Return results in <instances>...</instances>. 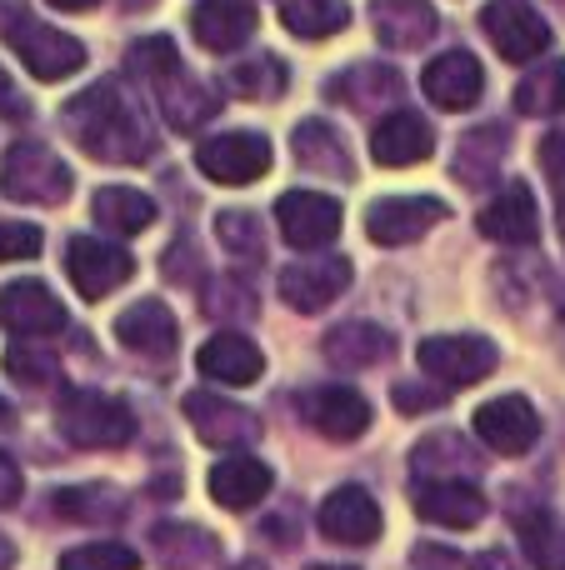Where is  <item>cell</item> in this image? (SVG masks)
Instances as JSON below:
<instances>
[{
  "mask_svg": "<svg viewBox=\"0 0 565 570\" xmlns=\"http://www.w3.org/2000/svg\"><path fill=\"white\" fill-rule=\"evenodd\" d=\"M556 220H561V240H565V196H561V210H556Z\"/></svg>",
  "mask_w": 565,
  "mask_h": 570,
  "instance_id": "11a10c76",
  "label": "cell"
},
{
  "mask_svg": "<svg viewBox=\"0 0 565 570\" xmlns=\"http://www.w3.org/2000/svg\"><path fill=\"white\" fill-rule=\"evenodd\" d=\"M156 106H160V120H166L170 130L190 136V130H200L206 120H216L220 96L200 76H190V70H176L170 80H160V86H156Z\"/></svg>",
  "mask_w": 565,
  "mask_h": 570,
  "instance_id": "7402d4cb",
  "label": "cell"
},
{
  "mask_svg": "<svg viewBox=\"0 0 565 570\" xmlns=\"http://www.w3.org/2000/svg\"><path fill=\"white\" fill-rule=\"evenodd\" d=\"M410 471H416V481H470L476 455H470V445L450 431L426 435V441L416 445V455H410Z\"/></svg>",
  "mask_w": 565,
  "mask_h": 570,
  "instance_id": "4dcf8cb0",
  "label": "cell"
},
{
  "mask_svg": "<svg viewBox=\"0 0 565 570\" xmlns=\"http://www.w3.org/2000/svg\"><path fill=\"white\" fill-rule=\"evenodd\" d=\"M420 371L440 385V391H460V385H476L496 371V345L486 335H430L420 341Z\"/></svg>",
  "mask_w": 565,
  "mask_h": 570,
  "instance_id": "8992f818",
  "label": "cell"
},
{
  "mask_svg": "<svg viewBox=\"0 0 565 570\" xmlns=\"http://www.w3.org/2000/svg\"><path fill=\"white\" fill-rule=\"evenodd\" d=\"M116 335H120V345H126V351L146 355V361H166V355H176L180 325H176V315H170V305L136 301L130 311H120Z\"/></svg>",
  "mask_w": 565,
  "mask_h": 570,
  "instance_id": "603a6c76",
  "label": "cell"
},
{
  "mask_svg": "<svg viewBox=\"0 0 565 570\" xmlns=\"http://www.w3.org/2000/svg\"><path fill=\"white\" fill-rule=\"evenodd\" d=\"M40 246H46L40 226H26V220H0V266H6V261L40 256Z\"/></svg>",
  "mask_w": 565,
  "mask_h": 570,
  "instance_id": "ee69618b",
  "label": "cell"
},
{
  "mask_svg": "<svg viewBox=\"0 0 565 570\" xmlns=\"http://www.w3.org/2000/svg\"><path fill=\"white\" fill-rule=\"evenodd\" d=\"M310 570H356V566H310Z\"/></svg>",
  "mask_w": 565,
  "mask_h": 570,
  "instance_id": "9f6ffc18",
  "label": "cell"
},
{
  "mask_svg": "<svg viewBox=\"0 0 565 570\" xmlns=\"http://www.w3.org/2000/svg\"><path fill=\"white\" fill-rule=\"evenodd\" d=\"M290 150H296V160L306 170L350 180V146L336 136V126H326V120H300L296 136H290Z\"/></svg>",
  "mask_w": 565,
  "mask_h": 570,
  "instance_id": "f1b7e54d",
  "label": "cell"
},
{
  "mask_svg": "<svg viewBox=\"0 0 565 570\" xmlns=\"http://www.w3.org/2000/svg\"><path fill=\"white\" fill-rule=\"evenodd\" d=\"M396 355V335L376 321H340L326 335V361L336 371H370V365L390 361Z\"/></svg>",
  "mask_w": 565,
  "mask_h": 570,
  "instance_id": "83f0119b",
  "label": "cell"
},
{
  "mask_svg": "<svg viewBox=\"0 0 565 570\" xmlns=\"http://www.w3.org/2000/svg\"><path fill=\"white\" fill-rule=\"evenodd\" d=\"M541 166H546V176L556 180H565V130H551L546 140H541Z\"/></svg>",
  "mask_w": 565,
  "mask_h": 570,
  "instance_id": "bcb514c9",
  "label": "cell"
},
{
  "mask_svg": "<svg viewBox=\"0 0 565 570\" xmlns=\"http://www.w3.org/2000/svg\"><path fill=\"white\" fill-rule=\"evenodd\" d=\"M226 80H230V90L246 100H276L280 90L290 86V70L280 56H246L240 66L226 70Z\"/></svg>",
  "mask_w": 565,
  "mask_h": 570,
  "instance_id": "8d00e7d4",
  "label": "cell"
},
{
  "mask_svg": "<svg viewBox=\"0 0 565 570\" xmlns=\"http://www.w3.org/2000/svg\"><path fill=\"white\" fill-rule=\"evenodd\" d=\"M500 156H506V130L500 126L466 130L456 150V180L460 186H486V180H496Z\"/></svg>",
  "mask_w": 565,
  "mask_h": 570,
  "instance_id": "e575fe53",
  "label": "cell"
},
{
  "mask_svg": "<svg viewBox=\"0 0 565 570\" xmlns=\"http://www.w3.org/2000/svg\"><path fill=\"white\" fill-rule=\"evenodd\" d=\"M440 220H446V206L436 196H386L366 210V236L376 246H410L430 236Z\"/></svg>",
  "mask_w": 565,
  "mask_h": 570,
  "instance_id": "8fae6325",
  "label": "cell"
},
{
  "mask_svg": "<svg viewBox=\"0 0 565 570\" xmlns=\"http://www.w3.org/2000/svg\"><path fill=\"white\" fill-rule=\"evenodd\" d=\"M56 511L76 525H110L126 511V501L106 485H76V491H56Z\"/></svg>",
  "mask_w": 565,
  "mask_h": 570,
  "instance_id": "74e56055",
  "label": "cell"
},
{
  "mask_svg": "<svg viewBox=\"0 0 565 570\" xmlns=\"http://www.w3.org/2000/svg\"><path fill=\"white\" fill-rule=\"evenodd\" d=\"M60 120L76 136V146L86 156L106 160V166H140V160L156 156V136L140 120V110L126 100L120 80H96L90 90H80L76 100H66Z\"/></svg>",
  "mask_w": 565,
  "mask_h": 570,
  "instance_id": "6da1fadb",
  "label": "cell"
},
{
  "mask_svg": "<svg viewBox=\"0 0 565 570\" xmlns=\"http://www.w3.org/2000/svg\"><path fill=\"white\" fill-rule=\"evenodd\" d=\"M0 116H10V120H26L30 116V106H26V96L16 90V80L0 70Z\"/></svg>",
  "mask_w": 565,
  "mask_h": 570,
  "instance_id": "c3c4849f",
  "label": "cell"
},
{
  "mask_svg": "<svg viewBox=\"0 0 565 570\" xmlns=\"http://www.w3.org/2000/svg\"><path fill=\"white\" fill-rule=\"evenodd\" d=\"M370 26H376L380 46L420 50V46H430L440 16L430 0H370Z\"/></svg>",
  "mask_w": 565,
  "mask_h": 570,
  "instance_id": "44dd1931",
  "label": "cell"
},
{
  "mask_svg": "<svg viewBox=\"0 0 565 570\" xmlns=\"http://www.w3.org/2000/svg\"><path fill=\"white\" fill-rule=\"evenodd\" d=\"M470 570H521V566L511 561L506 551H486V556H476V561H470Z\"/></svg>",
  "mask_w": 565,
  "mask_h": 570,
  "instance_id": "681fc988",
  "label": "cell"
},
{
  "mask_svg": "<svg viewBox=\"0 0 565 570\" xmlns=\"http://www.w3.org/2000/svg\"><path fill=\"white\" fill-rule=\"evenodd\" d=\"M196 166L216 186H250L270 170V140L256 136V130H226V136L200 140Z\"/></svg>",
  "mask_w": 565,
  "mask_h": 570,
  "instance_id": "52a82bcc",
  "label": "cell"
},
{
  "mask_svg": "<svg viewBox=\"0 0 565 570\" xmlns=\"http://www.w3.org/2000/svg\"><path fill=\"white\" fill-rule=\"evenodd\" d=\"M230 570H270V566H260V561H240V566H230Z\"/></svg>",
  "mask_w": 565,
  "mask_h": 570,
  "instance_id": "db71d44e",
  "label": "cell"
},
{
  "mask_svg": "<svg viewBox=\"0 0 565 570\" xmlns=\"http://www.w3.org/2000/svg\"><path fill=\"white\" fill-rule=\"evenodd\" d=\"M480 30L490 36V46L500 50V60L511 66H531L536 56L551 50V26L531 0H490L480 10Z\"/></svg>",
  "mask_w": 565,
  "mask_h": 570,
  "instance_id": "5b68a950",
  "label": "cell"
},
{
  "mask_svg": "<svg viewBox=\"0 0 565 570\" xmlns=\"http://www.w3.org/2000/svg\"><path fill=\"white\" fill-rule=\"evenodd\" d=\"M436 405H446V391H440V385H416V381L396 385V411L420 415V411H436Z\"/></svg>",
  "mask_w": 565,
  "mask_h": 570,
  "instance_id": "f6af8a7d",
  "label": "cell"
},
{
  "mask_svg": "<svg viewBox=\"0 0 565 570\" xmlns=\"http://www.w3.org/2000/svg\"><path fill=\"white\" fill-rule=\"evenodd\" d=\"M196 365H200V375L216 385H256L260 371H266V355H260V345L250 341V335L220 331L200 345Z\"/></svg>",
  "mask_w": 565,
  "mask_h": 570,
  "instance_id": "ffe728a7",
  "label": "cell"
},
{
  "mask_svg": "<svg viewBox=\"0 0 565 570\" xmlns=\"http://www.w3.org/2000/svg\"><path fill=\"white\" fill-rule=\"evenodd\" d=\"M60 570H140V556L120 541H90L60 556Z\"/></svg>",
  "mask_w": 565,
  "mask_h": 570,
  "instance_id": "7bdbcfd3",
  "label": "cell"
},
{
  "mask_svg": "<svg viewBox=\"0 0 565 570\" xmlns=\"http://www.w3.org/2000/svg\"><path fill=\"white\" fill-rule=\"evenodd\" d=\"M10 566H16V546H10L6 535H0V570H10Z\"/></svg>",
  "mask_w": 565,
  "mask_h": 570,
  "instance_id": "f907efd6",
  "label": "cell"
},
{
  "mask_svg": "<svg viewBox=\"0 0 565 570\" xmlns=\"http://www.w3.org/2000/svg\"><path fill=\"white\" fill-rule=\"evenodd\" d=\"M126 70L136 80H146L150 90L160 86V80H170L180 70V56H176V40L170 36H146V40H136L130 46V56H126Z\"/></svg>",
  "mask_w": 565,
  "mask_h": 570,
  "instance_id": "f35d334b",
  "label": "cell"
},
{
  "mask_svg": "<svg viewBox=\"0 0 565 570\" xmlns=\"http://www.w3.org/2000/svg\"><path fill=\"white\" fill-rule=\"evenodd\" d=\"M20 491H26V481H20V465L10 461V455H0V511H10V505L20 501Z\"/></svg>",
  "mask_w": 565,
  "mask_h": 570,
  "instance_id": "7dc6e473",
  "label": "cell"
},
{
  "mask_svg": "<svg viewBox=\"0 0 565 570\" xmlns=\"http://www.w3.org/2000/svg\"><path fill=\"white\" fill-rule=\"evenodd\" d=\"M256 26L260 20L246 0H200V6L190 10V30H196V40L206 50H216V56L240 50L250 36H256Z\"/></svg>",
  "mask_w": 565,
  "mask_h": 570,
  "instance_id": "484cf974",
  "label": "cell"
},
{
  "mask_svg": "<svg viewBox=\"0 0 565 570\" xmlns=\"http://www.w3.org/2000/svg\"><path fill=\"white\" fill-rule=\"evenodd\" d=\"M326 96L336 100V106H350V110H376V106H390V100L406 96V80H400L396 66H380V60H360V66L340 70V76L330 80Z\"/></svg>",
  "mask_w": 565,
  "mask_h": 570,
  "instance_id": "4316f807",
  "label": "cell"
},
{
  "mask_svg": "<svg viewBox=\"0 0 565 570\" xmlns=\"http://www.w3.org/2000/svg\"><path fill=\"white\" fill-rule=\"evenodd\" d=\"M420 86H426L430 106H440V110H470L480 100V90H486V70H480V60L470 56V50H446V56H436L426 66Z\"/></svg>",
  "mask_w": 565,
  "mask_h": 570,
  "instance_id": "ac0fdd59",
  "label": "cell"
},
{
  "mask_svg": "<svg viewBox=\"0 0 565 570\" xmlns=\"http://www.w3.org/2000/svg\"><path fill=\"white\" fill-rule=\"evenodd\" d=\"M200 311H206L210 321H250V315H256V295H250L246 281L216 276L206 285V295H200Z\"/></svg>",
  "mask_w": 565,
  "mask_h": 570,
  "instance_id": "b9f144b4",
  "label": "cell"
},
{
  "mask_svg": "<svg viewBox=\"0 0 565 570\" xmlns=\"http://www.w3.org/2000/svg\"><path fill=\"white\" fill-rule=\"evenodd\" d=\"M516 541L536 570H565V531L551 511H516Z\"/></svg>",
  "mask_w": 565,
  "mask_h": 570,
  "instance_id": "d590c367",
  "label": "cell"
},
{
  "mask_svg": "<svg viewBox=\"0 0 565 570\" xmlns=\"http://www.w3.org/2000/svg\"><path fill=\"white\" fill-rule=\"evenodd\" d=\"M90 216H96V226L110 230V236H140V230L156 220V200L130 186H106L90 200Z\"/></svg>",
  "mask_w": 565,
  "mask_h": 570,
  "instance_id": "f546056e",
  "label": "cell"
},
{
  "mask_svg": "<svg viewBox=\"0 0 565 570\" xmlns=\"http://www.w3.org/2000/svg\"><path fill=\"white\" fill-rule=\"evenodd\" d=\"M346 285H350L346 256H306L280 271V301L300 315H316V311H326L330 301H340Z\"/></svg>",
  "mask_w": 565,
  "mask_h": 570,
  "instance_id": "30bf717a",
  "label": "cell"
},
{
  "mask_svg": "<svg viewBox=\"0 0 565 570\" xmlns=\"http://www.w3.org/2000/svg\"><path fill=\"white\" fill-rule=\"evenodd\" d=\"M0 325L20 341H40V335L66 331V305L40 281H10L0 291Z\"/></svg>",
  "mask_w": 565,
  "mask_h": 570,
  "instance_id": "5bb4252c",
  "label": "cell"
},
{
  "mask_svg": "<svg viewBox=\"0 0 565 570\" xmlns=\"http://www.w3.org/2000/svg\"><path fill=\"white\" fill-rule=\"evenodd\" d=\"M306 421L316 425L326 441H356L370 425V401L350 385H320L306 395Z\"/></svg>",
  "mask_w": 565,
  "mask_h": 570,
  "instance_id": "d4e9b609",
  "label": "cell"
},
{
  "mask_svg": "<svg viewBox=\"0 0 565 570\" xmlns=\"http://www.w3.org/2000/svg\"><path fill=\"white\" fill-rule=\"evenodd\" d=\"M56 10H90V6H100V0H50Z\"/></svg>",
  "mask_w": 565,
  "mask_h": 570,
  "instance_id": "816d5d0a",
  "label": "cell"
},
{
  "mask_svg": "<svg viewBox=\"0 0 565 570\" xmlns=\"http://www.w3.org/2000/svg\"><path fill=\"white\" fill-rule=\"evenodd\" d=\"M216 236H220V246H226L236 261H246V266L266 261V236H260V220L250 216V210H220Z\"/></svg>",
  "mask_w": 565,
  "mask_h": 570,
  "instance_id": "ab89813d",
  "label": "cell"
},
{
  "mask_svg": "<svg viewBox=\"0 0 565 570\" xmlns=\"http://www.w3.org/2000/svg\"><path fill=\"white\" fill-rule=\"evenodd\" d=\"M186 421L196 425V435L216 451H246L250 441H260V421L256 411L246 405L226 401V395H210V391H190L186 395Z\"/></svg>",
  "mask_w": 565,
  "mask_h": 570,
  "instance_id": "9c48e42d",
  "label": "cell"
},
{
  "mask_svg": "<svg viewBox=\"0 0 565 570\" xmlns=\"http://www.w3.org/2000/svg\"><path fill=\"white\" fill-rule=\"evenodd\" d=\"M206 485H210V495H216V505H226V511H256L270 495L276 475H270V465L256 461V455H226V461L210 465Z\"/></svg>",
  "mask_w": 565,
  "mask_h": 570,
  "instance_id": "cb8c5ba5",
  "label": "cell"
},
{
  "mask_svg": "<svg viewBox=\"0 0 565 570\" xmlns=\"http://www.w3.org/2000/svg\"><path fill=\"white\" fill-rule=\"evenodd\" d=\"M6 375L16 385H26V391H46V385L60 381V361L50 351H40V345H10L6 351Z\"/></svg>",
  "mask_w": 565,
  "mask_h": 570,
  "instance_id": "60d3db41",
  "label": "cell"
},
{
  "mask_svg": "<svg viewBox=\"0 0 565 570\" xmlns=\"http://www.w3.org/2000/svg\"><path fill=\"white\" fill-rule=\"evenodd\" d=\"M320 535L336 546H370L380 535V505L370 491H360V485H340V491H330L326 501H320Z\"/></svg>",
  "mask_w": 565,
  "mask_h": 570,
  "instance_id": "2e32d148",
  "label": "cell"
},
{
  "mask_svg": "<svg viewBox=\"0 0 565 570\" xmlns=\"http://www.w3.org/2000/svg\"><path fill=\"white\" fill-rule=\"evenodd\" d=\"M480 236L486 240H500V246H531L541 230V216H536V196H531V186H521V180H511V186H500L496 196L486 200V210L476 216Z\"/></svg>",
  "mask_w": 565,
  "mask_h": 570,
  "instance_id": "d6986e66",
  "label": "cell"
},
{
  "mask_svg": "<svg viewBox=\"0 0 565 570\" xmlns=\"http://www.w3.org/2000/svg\"><path fill=\"white\" fill-rule=\"evenodd\" d=\"M476 435L496 455H526L541 441V415L526 395H496L476 411Z\"/></svg>",
  "mask_w": 565,
  "mask_h": 570,
  "instance_id": "4fadbf2b",
  "label": "cell"
},
{
  "mask_svg": "<svg viewBox=\"0 0 565 570\" xmlns=\"http://www.w3.org/2000/svg\"><path fill=\"white\" fill-rule=\"evenodd\" d=\"M430 150H436V130H430L426 116H416V110H406V106L380 116V126L370 130V156L390 170L420 166V160H430Z\"/></svg>",
  "mask_w": 565,
  "mask_h": 570,
  "instance_id": "e0dca14e",
  "label": "cell"
},
{
  "mask_svg": "<svg viewBox=\"0 0 565 570\" xmlns=\"http://www.w3.org/2000/svg\"><path fill=\"white\" fill-rule=\"evenodd\" d=\"M6 40L36 80H66L86 66V46L76 36H66V30L46 26V20H26V16L6 20Z\"/></svg>",
  "mask_w": 565,
  "mask_h": 570,
  "instance_id": "277c9868",
  "label": "cell"
},
{
  "mask_svg": "<svg viewBox=\"0 0 565 570\" xmlns=\"http://www.w3.org/2000/svg\"><path fill=\"white\" fill-rule=\"evenodd\" d=\"M280 236L296 250H320L340 236V200L320 196V190H286L276 200Z\"/></svg>",
  "mask_w": 565,
  "mask_h": 570,
  "instance_id": "7c38bea8",
  "label": "cell"
},
{
  "mask_svg": "<svg viewBox=\"0 0 565 570\" xmlns=\"http://www.w3.org/2000/svg\"><path fill=\"white\" fill-rule=\"evenodd\" d=\"M511 100H516L521 116H561L565 110V60H541L536 70H526L521 76V86L511 90Z\"/></svg>",
  "mask_w": 565,
  "mask_h": 570,
  "instance_id": "d6a6232c",
  "label": "cell"
},
{
  "mask_svg": "<svg viewBox=\"0 0 565 570\" xmlns=\"http://www.w3.org/2000/svg\"><path fill=\"white\" fill-rule=\"evenodd\" d=\"M150 546H156V556L166 570H200V566L216 561V535H206L200 525L166 521L150 531Z\"/></svg>",
  "mask_w": 565,
  "mask_h": 570,
  "instance_id": "1f68e13d",
  "label": "cell"
},
{
  "mask_svg": "<svg viewBox=\"0 0 565 570\" xmlns=\"http://www.w3.org/2000/svg\"><path fill=\"white\" fill-rule=\"evenodd\" d=\"M56 425L80 451H120L136 441V415L126 401L100 391H66L56 405Z\"/></svg>",
  "mask_w": 565,
  "mask_h": 570,
  "instance_id": "7a4b0ae2",
  "label": "cell"
},
{
  "mask_svg": "<svg viewBox=\"0 0 565 570\" xmlns=\"http://www.w3.org/2000/svg\"><path fill=\"white\" fill-rule=\"evenodd\" d=\"M66 276L86 301H106L110 291H120V285L136 276V261L120 246H110V240L76 236L66 246Z\"/></svg>",
  "mask_w": 565,
  "mask_h": 570,
  "instance_id": "ba28073f",
  "label": "cell"
},
{
  "mask_svg": "<svg viewBox=\"0 0 565 570\" xmlns=\"http://www.w3.org/2000/svg\"><path fill=\"white\" fill-rule=\"evenodd\" d=\"M10 421H16V411H10V405L0 401V425H10Z\"/></svg>",
  "mask_w": 565,
  "mask_h": 570,
  "instance_id": "f5cc1de1",
  "label": "cell"
},
{
  "mask_svg": "<svg viewBox=\"0 0 565 570\" xmlns=\"http://www.w3.org/2000/svg\"><path fill=\"white\" fill-rule=\"evenodd\" d=\"M280 20L300 40H330L350 26V0H280Z\"/></svg>",
  "mask_w": 565,
  "mask_h": 570,
  "instance_id": "836d02e7",
  "label": "cell"
},
{
  "mask_svg": "<svg viewBox=\"0 0 565 570\" xmlns=\"http://www.w3.org/2000/svg\"><path fill=\"white\" fill-rule=\"evenodd\" d=\"M70 186H76V176L46 140H16L0 160V190L20 206H60Z\"/></svg>",
  "mask_w": 565,
  "mask_h": 570,
  "instance_id": "3957f363",
  "label": "cell"
},
{
  "mask_svg": "<svg viewBox=\"0 0 565 570\" xmlns=\"http://www.w3.org/2000/svg\"><path fill=\"white\" fill-rule=\"evenodd\" d=\"M120 6H150V0H120Z\"/></svg>",
  "mask_w": 565,
  "mask_h": 570,
  "instance_id": "6f0895ef",
  "label": "cell"
},
{
  "mask_svg": "<svg viewBox=\"0 0 565 570\" xmlns=\"http://www.w3.org/2000/svg\"><path fill=\"white\" fill-rule=\"evenodd\" d=\"M410 501H416L420 521L446 525V531H470L486 521V495L476 481H416Z\"/></svg>",
  "mask_w": 565,
  "mask_h": 570,
  "instance_id": "9a60e30c",
  "label": "cell"
}]
</instances>
